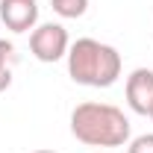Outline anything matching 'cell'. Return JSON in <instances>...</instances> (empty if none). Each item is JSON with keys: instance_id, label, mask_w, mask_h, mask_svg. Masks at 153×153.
Instances as JSON below:
<instances>
[{"instance_id": "9c48e42d", "label": "cell", "mask_w": 153, "mask_h": 153, "mask_svg": "<svg viewBox=\"0 0 153 153\" xmlns=\"http://www.w3.org/2000/svg\"><path fill=\"white\" fill-rule=\"evenodd\" d=\"M33 153H56V150H33Z\"/></svg>"}, {"instance_id": "7a4b0ae2", "label": "cell", "mask_w": 153, "mask_h": 153, "mask_svg": "<svg viewBox=\"0 0 153 153\" xmlns=\"http://www.w3.org/2000/svg\"><path fill=\"white\" fill-rule=\"evenodd\" d=\"M68 76L76 85L88 88H109L118 82L124 59L112 44H103L97 38H76L68 47Z\"/></svg>"}, {"instance_id": "8fae6325", "label": "cell", "mask_w": 153, "mask_h": 153, "mask_svg": "<svg viewBox=\"0 0 153 153\" xmlns=\"http://www.w3.org/2000/svg\"><path fill=\"white\" fill-rule=\"evenodd\" d=\"M97 153H109V150H97Z\"/></svg>"}, {"instance_id": "6da1fadb", "label": "cell", "mask_w": 153, "mask_h": 153, "mask_svg": "<svg viewBox=\"0 0 153 153\" xmlns=\"http://www.w3.org/2000/svg\"><path fill=\"white\" fill-rule=\"evenodd\" d=\"M71 133L76 141L88 147L109 150V147L127 144L133 127L124 109L112 103H100V100H85V103H76L71 112Z\"/></svg>"}, {"instance_id": "30bf717a", "label": "cell", "mask_w": 153, "mask_h": 153, "mask_svg": "<svg viewBox=\"0 0 153 153\" xmlns=\"http://www.w3.org/2000/svg\"><path fill=\"white\" fill-rule=\"evenodd\" d=\"M147 118H150V121H153V106H150V112H147Z\"/></svg>"}, {"instance_id": "ba28073f", "label": "cell", "mask_w": 153, "mask_h": 153, "mask_svg": "<svg viewBox=\"0 0 153 153\" xmlns=\"http://www.w3.org/2000/svg\"><path fill=\"white\" fill-rule=\"evenodd\" d=\"M127 153H153V133L130 138V141H127Z\"/></svg>"}, {"instance_id": "277c9868", "label": "cell", "mask_w": 153, "mask_h": 153, "mask_svg": "<svg viewBox=\"0 0 153 153\" xmlns=\"http://www.w3.org/2000/svg\"><path fill=\"white\" fill-rule=\"evenodd\" d=\"M0 21L12 33H33L38 27V0H0Z\"/></svg>"}, {"instance_id": "5b68a950", "label": "cell", "mask_w": 153, "mask_h": 153, "mask_svg": "<svg viewBox=\"0 0 153 153\" xmlns=\"http://www.w3.org/2000/svg\"><path fill=\"white\" fill-rule=\"evenodd\" d=\"M124 94H127V106L135 115H147L153 106V71L150 68H135L127 76Z\"/></svg>"}, {"instance_id": "3957f363", "label": "cell", "mask_w": 153, "mask_h": 153, "mask_svg": "<svg viewBox=\"0 0 153 153\" xmlns=\"http://www.w3.org/2000/svg\"><path fill=\"white\" fill-rule=\"evenodd\" d=\"M68 47H71V36L56 21L38 24L30 33V50L38 62H59V59L68 56Z\"/></svg>"}, {"instance_id": "8992f818", "label": "cell", "mask_w": 153, "mask_h": 153, "mask_svg": "<svg viewBox=\"0 0 153 153\" xmlns=\"http://www.w3.org/2000/svg\"><path fill=\"white\" fill-rule=\"evenodd\" d=\"M15 62H18V53H15V44L0 38V91H6L12 85V71H15Z\"/></svg>"}, {"instance_id": "52a82bcc", "label": "cell", "mask_w": 153, "mask_h": 153, "mask_svg": "<svg viewBox=\"0 0 153 153\" xmlns=\"http://www.w3.org/2000/svg\"><path fill=\"white\" fill-rule=\"evenodd\" d=\"M50 6L59 18H82L88 9V0H50Z\"/></svg>"}]
</instances>
